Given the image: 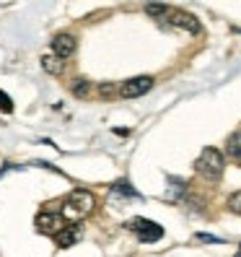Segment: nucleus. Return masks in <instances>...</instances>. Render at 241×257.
<instances>
[{
	"instance_id": "f8f14e48",
	"label": "nucleus",
	"mask_w": 241,
	"mask_h": 257,
	"mask_svg": "<svg viewBox=\"0 0 241 257\" xmlns=\"http://www.w3.org/2000/svg\"><path fill=\"white\" fill-rule=\"evenodd\" d=\"M112 192H114V195H125V198H138V192H135V190H132V185H130V182H125V179L114 182V185H112Z\"/></svg>"
},
{
	"instance_id": "2eb2a0df",
	"label": "nucleus",
	"mask_w": 241,
	"mask_h": 257,
	"mask_svg": "<svg viewBox=\"0 0 241 257\" xmlns=\"http://www.w3.org/2000/svg\"><path fill=\"white\" fill-rule=\"evenodd\" d=\"M73 94H75V96H86V94H88V81L73 83Z\"/></svg>"
},
{
	"instance_id": "dca6fc26",
	"label": "nucleus",
	"mask_w": 241,
	"mask_h": 257,
	"mask_svg": "<svg viewBox=\"0 0 241 257\" xmlns=\"http://www.w3.org/2000/svg\"><path fill=\"white\" fill-rule=\"evenodd\" d=\"M200 241H207V244H223V239L220 236H213V234H197Z\"/></svg>"
},
{
	"instance_id": "ddd939ff",
	"label": "nucleus",
	"mask_w": 241,
	"mask_h": 257,
	"mask_svg": "<svg viewBox=\"0 0 241 257\" xmlns=\"http://www.w3.org/2000/svg\"><path fill=\"white\" fill-rule=\"evenodd\" d=\"M225 205H228V210H231V213L241 216V190H238V192H233L231 198H228V203H225Z\"/></svg>"
},
{
	"instance_id": "7ed1b4c3",
	"label": "nucleus",
	"mask_w": 241,
	"mask_h": 257,
	"mask_svg": "<svg viewBox=\"0 0 241 257\" xmlns=\"http://www.w3.org/2000/svg\"><path fill=\"white\" fill-rule=\"evenodd\" d=\"M34 226L44 236H60L68 229V221L63 218V213H57V210H42V213L34 218Z\"/></svg>"
},
{
	"instance_id": "4468645a",
	"label": "nucleus",
	"mask_w": 241,
	"mask_h": 257,
	"mask_svg": "<svg viewBox=\"0 0 241 257\" xmlns=\"http://www.w3.org/2000/svg\"><path fill=\"white\" fill-rule=\"evenodd\" d=\"M0 112H6V114L13 112V101H11V96L6 91H0Z\"/></svg>"
},
{
	"instance_id": "f3484780",
	"label": "nucleus",
	"mask_w": 241,
	"mask_h": 257,
	"mask_svg": "<svg viewBox=\"0 0 241 257\" xmlns=\"http://www.w3.org/2000/svg\"><path fill=\"white\" fill-rule=\"evenodd\" d=\"M99 91H101V96H109V94L117 91V86H114V83H101V86H99Z\"/></svg>"
},
{
	"instance_id": "0eeeda50",
	"label": "nucleus",
	"mask_w": 241,
	"mask_h": 257,
	"mask_svg": "<svg viewBox=\"0 0 241 257\" xmlns=\"http://www.w3.org/2000/svg\"><path fill=\"white\" fill-rule=\"evenodd\" d=\"M75 47H78V42H75L73 34H57L52 39V55H57L60 60H65L75 52Z\"/></svg>"
},
{
	"instance_id": "1a4fd4ad",
	"label": "nucleus",
	"mask_w": 241,
	"mask_h": 257,
	"mask_svg": "<svg viewBox=\"0 0 241 257\" xmlns=\"http://www.w3.org/2000/svg\"><path fill=\"white\" fill-rule=\"evenodd\" d=\"M42 68L44 70H47L50 75H60V73H63L65 70V60H60L57 55H42Z\"/></svg>"
},
{
	"instance_id": "6e6552de",
	"label": "nucleus",
	"mask_w": 241,
	"mask_h": 257,
	"mask_svg": "<svg viewBox=\"0 0 241 257\" xmlns=\"http://www.w3.org/2000/svg\"><path fill=\"white\" fill-rule=\"evenodd\" d=\"M81 239H83V229H81L78 223H68V229L60 234V236H55V241H57L60 249H68V247H73V244H78Z\"/></svg>"
},
{
	"instance_id": "39448f33",
	"label": "nucleus",
	"mask_w": 241,
	"mask_h": 257,
	"mask_svg": "<svg viewBox=\"0 0 241 257\" xmlns=\"http://www.w3.org/2000/svg\"><path fill=\"white\" fill-rule=\"evenodd\" d=\"M150 88H153V78H150V75H135V78H130V81H125L122 86H119V96L138 99V96L148 94Z\"/></svg>"
},
{
	"instance_id": "f257e3e1",
	"label": "nucleus",
	"mask_w": 241,
	"mask_h": 257,
	"mask_svg": "<svg viewBox=\"0 0 241 257\" xmlns=\"http://www.w3.org/2000/svg\"><path fill=\"white\" fill-rule=\"evenodd\" d=\"M94 208H96V198H94V192H91V190L78 187V190H73V192L68 195V198H65V203H63V218H65L68 223H75V221L86 218Z\"/></svg>"
},
{
	"instance_id": "9b49d317",
	"label": "nucleus",
	"mask_w": 241,
	"mask_h": 257,
	"mask_svg": "<svg viewBox=\"0 0 241 257\" xmlns=\"http://www.w3.org/2000/svg\"><path fill=\"white\" fill-rule=\"evenodd\" d=\"M145 13H148V16H156V19H169L171 8L166 3H148L145 6Z\"/></svg>"
},
{
	"instance_id": "9d476101",
	"label": "nucleus",
	"mask_w": 241,
	"mask_h": 257,
	"mask_svg": "<svg viewBox=\"0 0 241 257\" xmlns=\"http://www.w3.org/2000/svg\"><path fill=\"white\" fill-rule=\"evenodd\" d=\"M225 154L231 159L241 161V130H236L233 135H228V143H225Z\"/></svg>"
},
{
	"instance_id": "f03ea898",
	"label": "nucleus",
	"mask_w": 241,
	"mask_h": 257,
	"mask_svg": "<svg viewBox=\"0 0 241 257\" xmlns=\"http://www.w3.org/2000/svg\"><path fill=\"white\" fill-rule=\"evenodd\" d=\"M223 169H225V159L218 148H202V154L194 161V172L207 182H218L223 177Z\"/></svg>"
},
{
	"instance_id": "20e7f679",
	"label": "nucleus",
	"mask_w": 241,
	"mask_h": 257,
	"mask_svg": "<svg viewBox=\"0 0 241 257\" xmlns=\"http://www.w3.org/2000/svg\"><path fill=\"white\" fill-rule=\"evenodd\" d=\"M125 229L132 231V234H138L140 241H145V244H150V241H158L163 236V229L156 223V221H150V218H130L125 223Z\"/></svg>"
},
{
	"instance_id": "423d86ee",
	"label": "nucleus",
	"mask_w": 241,
	"mask_h": 257,
	"mask_svg": "<svg viewBox=\"0 0 241 257\" xmlns=\"http://www.w3.org/2000/svg\"><path fill=\"white\" fill-rule=\"evenodd\" d=\"M174 29H182V32H187V34H200V21L192 16V13H187V11H176V8H171V13H169V19H166Z\"/></svg>"
}]
</instances>
